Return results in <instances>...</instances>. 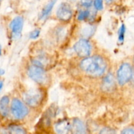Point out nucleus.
<instances>
[{"label": "nucleus", "mask_w": 134, "mask_h": 134, "mask_svg": "<svg viewBox=\"0 0 134 134\" xmlns=\"http://www.w3.org/2000/svg\"><path fill=\"white\" fill-rule=\"evenodd\" d=\"M81 69L92 77H99L105 71L107 64L103 58L99 56L87 57L80 64Z\"/></svg>", "instance_id": "nucleus-1"}, {"label": "nucleus", "mask_w": 134, "mask_h": 134, "mask_svg": "<svg viewBox=\"0 0 134 134\" xmlns=\"http://www.w3.org/2000/svg\"><path fill=\"white\" fill-rule=\"evenodd\" d=\"M28 75L31 79L39 85H46L48 81V77L42 67L34 65L28 68Z\"/></svg>", "instance_id": "nucleus-2"}, {"label": "nucleus", "mask_w": 134, "mask_h": 134, "mask_svg": "<svg viewBox=\"0 0 134 134\" xmlns=\"http://www.w3.org/2000/svg\"><path fill=\"white\" fill-rule=\"evenodd\" d=\"M43 93L40 90H30L24 95V100L31 107H36L41 103L43 100Z\"/></svg>", "instance_id": "nucleus-3"}, {"label": "nucleus", "mask_w": 134, "mask_h": 134, "mask_svg": "<svg viewBox=\"0 0 134 134\" xmlns=\"http://www.w3.org/2000/svg\"><path fill=\"white\" fill-rule=\"evenodd\" d=\"M11 112L17 119H22L28 114V109L18 99L14 98L11 103Z\"/></svg>", "instance_id": "nucleus-4"}, {"label": "nucleus", "mask_w": 134, "mask_h": 134, "mask_svg": "<svg viewBox=\"0 0 134 134\" xmlns=\"http://www.w3.org/2000/svg\"><path fill=\"white\" fill-rule=\"evenodd\" d=\"M132 69L127 63L122 64L117 72L118 82L120 85H124L132 79Z\"/></svg>", "instance_id": "nucleus-5"}, {"label": "nucleus", "mask_w": 134, "mask_h": 134, "mask_svg": "<svg viewBox=\"0 0 134 134\" xmlns=\"http://www.w3.org/2000/svg\"><path fill=\"white\" fill-rule=\"evenodd\" d=\"M74 50L79 56L88 57L91 52V45L86 39H81L75 44Z\"/></svg>", "instance_id": "nucleus-6"}, {"label": "nucleus", "mask_w": 134, "mask_h": 134, "mask_svg": "<svg viewBox=\"0 0 134 134\" xmlns=\"http://www.w3.org/2000/svg\"><path fill=\"white\" fill-rule=\"evenodd\" d=\"M56 15L60 20H62L64 22L70 20L73 16L71 7L67 3H62V4H60L58 9Z\"/></svg>", "instance_id": "nucleus-7"}, {"label": "nucleus", "mask_w": 134, "mask_h": 134, "mask_svg": "<svg viewBox=\"0 0 134 134\" xmlns=\"http://www.w3.org/2000/svg\"><path fill=\"white\" fill-rule=\"evenodd\" d=\"M24 26V19L21 16H16L12 20L10 24L13 38L18 37L20 35Z\"/></svg>", "instance_id": "nucleus-8"}, {"label": "nucleus", "mask_w": 134, "mask_h": 134, "mask_svg": "<svg viewBox=\"0 0 134 134\" xmlns=\"http://www.w3.org/2000/svg\"><path fill=\"white\" fill-rule=\"evenodd\" d=\"M71 127V125L69 123V120L67 119H63L62 120L58 122L55 124V130L58 133L65 134L69 132Z\"/></svg>", "instance_id": "nucleus-9"}, {"label": "nucleus", "mask_w": 134, "mask_h": 134, "mask_svg": "<svg viewBox=\"0 0 134 134\" xmlns=\"http://www.w3.org/2000/svg\"><path fill=\"white\" fill-rule=\"evenodd\" d=\"M71 128L75 133H86V128L83 122L79 119H75L73 120Z\"/></svg>", "instance_id": "nucleus-10"}, {"label": "nucleus", "mask_w": 134, "mask_h": 134, "mask_svg": "<svg viewBox=\"0 0 134 134\" xmlns=\"http://www.w3.org/2000/svg\"><path fill=\"white\" fill-rule=\"evenodd\" d=\"M9 97L5 96L0 100V113L3 116H7L9 113Z\"/></svg>", "instance_id": "nucleus-11"}, {"label": "nucleus", "mask_w": 134, "mask_h": 134, "mask_svg": "<svg viewBox=\"0 0 134 134\" xmlns=\"http://www.w3.org/2000/svg\"><path fill=\"white\" fill-rule=\"evenodd\" d=\"M56 1H57V0H51V1H50L49 2L45 5V7L43 8V10H42L41 13L40 17H39L40 19H43V18H46V17L51 13L52 9H53L55 3H56Z\"/></svg>", "instance_id": "nucleus-12"}, {"label": "nucleus", "mask_w": 134, "mask_h": 134, "mask_svg": "<svg viewBox=\"0 0 134 134\" xmlns=\"http://www.w3.org/2000/svg\"><path fill=\"white\" fill-rule=\"evenodd\" d=\"M103 89L107 91H110L115 86V79L111 74H109L104 79L103 83Z\"/></svg>", "instance_id": "nucleus-13"}, {"label": "nucleus", "mask_w": 134, "mask_h": 134, "mask_svg": "<svg viewBox=\"0 0 134 134\" xmlns=\"http://www.w3.org/2000/svg\"><path fill=\"white\" fill-rule=\"evenodd\" d=\"M9 130H10V133H25L26 131L21 127L18 126L13 125L9 126Z\"/></svg>", "instance_id": "nucleus-14"}, {"label": "nucleus", "mask_w": 134, "mask_h": 134, "mask_svg": "<svg viewBox=\"0 0 134 134\" xmlns=\"http://www.w3.org/2000/svg\"><path fill=\"white\" fill-rule=\"evenodd\" d=\"M126 32V27L124 24H122L120 27L119 31V41L120 42H123L124 39V34Z\"/></svg>", "instance_id": "nucleus-15"}, {"label": "nucleus", "mask_w": 134, "mask_h": 134, "mask_svg": "<svg viewBox=\"0 0 134 134\" xmlns=\"http://www.w3.org/2000/svg\"><path fill=\"white\" fill-rule=\"evenodd\" d=\"M90 16V12L89 10H83L81 11L78 15V20H85L87 19L88 16Z\"/></svg>", "instance_id": "nucleus-16"}, {"label": "nucleus", "mask_w": 134, "mask_h": 134, "mask_svg": "<svg viewBox=\"0 0 134 134\" xmlns=\"http://www.w3.org/2000/svg\"><path fill=\"white\" fill-rule=\"evenodd\" d=\"M94 7L98 10L103 9V0H94Z\"/></svg>", "instance_id": "nucleus-17"}, {"label": "nucleus", "mask_w": 134, "mask_h": 134, "mask_svg": "<svg viewBox=\"0 0 134 134\" xmlns=\"http://www.w3.org/2000/svg\"><path fill=\"white\" fill-rule=\"evenodd\" d=\"M40 35V30H35L30 34V38L31 39H35Z\"/></svg>", "instance_id": "nucleus-18"}, {"label": "nucleus", "mask_w": 134, "mask_h": 134, "mask_svg": "<svg viewBox=\"0 0 134 134\" xmlns=\"http://www.w3.org/2000/svg\"><path fill=\"white\" fill-rule=\"evenodd\" d=\"M93 33V27H89L88 29V27H86L85 29H84L83 31H82V34H83L84 36L88 37L92 35Z\"/></svg>", "instance_id": "nucleus-19"}, {"label": "nucleus", "mask_w": 134, "mask_h": 134, "mask_svg": "<svg viewBox=\"0 0 134 134\" xmlns=\"http://www.w3.org/2000/svg\"><path fill=\"white\" fill-rule=\"evenodd\" d=\"M93 3V0H81V4L84 7H89L92 5Z\"/></svg>", "instance_id": "nucleus-20"}, {"label": "nucleus", "mask_w": 134, "mask_h": 134, "mask_svg": "<svg viewBox=\"0 0 134 134\" xmlns=\"http://www.w3.org/2000/svg\"><path fill=\"white\" fill-rule=\"evenodd\" d=\"M122 133L124 134H134V130L132 128H126L122 132Z\"/></svg>", "instance_id": "nucleus-21"}, {"label": "nucleus", "mask_w": 134, "mask_h": 134, "mask_svg": "<svg viewBox=\"0 0 134 134\" xmlns=\"http://www.w3.org/2000/svg\"><path fill=\"white\" fill-rule=\"evenodd\" d=\"M101 133H115V131L113 130L112 129H110L109 128V130H108V128H104V129L102 130V132H100Z\"/></svg>", "instance_id": "nucleus-22"}, {"label": "nucleus", "mask_w": 134, "mask_h": 134, "mask_svg": "<svg viewBox=\"0 0 134 134\" xmlns=\"http://www.w3.org/2000/svg\"><path fill=\"white\" fill-rule=\"evenodd\" d=\"M3 85V82H1V81H0V91H1V88H2Z\"/></svg>", "instance_id": "nucleus-23"}, {"label": "nucleus", "mask_w": 134, "mask_h": 134, "mask_svg": "<svg viewBox=\"0 0 134 134\" xmlns=\"http://www.w3.org/2000/svg\"><path fill=\"white\" fill-rule=\"evenodd\" d=\"M106 1V3H111V2H113V0H105Z\"/></svg>", "instance_id": "nucleus-24"}, {"label": "nucleus", "mask_w": 134, "mask_h": 134, "mask_svg": "<svg viewBox=\"0 0 134 134\" xmlns=\"http://www.w3.org/2000/svg\"><path fill=\"white\" fill-rule=\"evenodd\" d=\"M132 80H133V83H134V72H133V73H132Z\"/></svg>", "instance_id": "nucleus-25"}, {"label": "nucleus", "mask_w": 134, "mask_h": 134, "mask_svg": "<svg viewBox=\"0 0 134 134\" xmlns=\"http://www.w3.org/2000/svg\"><path fill=\"white\" fill-rule=\"evenodd\" d=\"M1 47L0 46V56H1Z\"/></svg>", "instance_id": "nucleus-26"}, {"label": "nucleus", "mask_w": 134, "mask_h": 134, "mask_svg": "<svg viewBox=\"0 0 134 134\" xmlns=\"http://www.w3.org/2000/svg\"><path fill=\"white\" fill-rule=\"evenodd\" d=\"M71 1H76V0H71Z\"/></svg>", "instance_id": "nucleus-27"}, {"label": "nucleus", "mask_w": 134, "mask_h": 134, "mask_svg": "<svg viewBox=\"0 0 134 134\" xmlns=\"http://www.w3.org/2000/svg\"><path fill=\"white\" fill-rule=\"evenodd\" d=\"M1 74V70H0V75Z\"/></svg>", "instance_id": "nucleus-28"}, {"label": "nucleus", "mask_w": 134, "mask_h": 134, "mask_svg": "<svg viewBox=\"0 0 134 134\" xmlns=\"http://www.w3.org/2000/svg\"><path fill=\"white\" fill-rule=\"evenodd\" d=\"M0 1H1V0H0Z\"/></svg>", "instance_id": "nucleus-29"}]
</instances>
